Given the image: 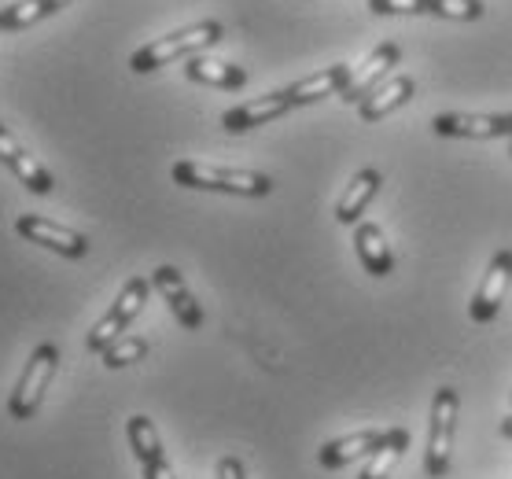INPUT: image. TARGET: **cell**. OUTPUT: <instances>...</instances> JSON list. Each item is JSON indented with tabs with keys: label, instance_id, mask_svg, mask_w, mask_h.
Listing matches in <instances>:
<instances>
[{
	"label": "cell",
	"instance_id": "6da1fadb",
	"mask_svg": "<svg viewBox=\"0 0 512 479\" xmlns=\"http://www.w3.org/2000/svg\"><path fill=\"white\" fill-rule=\"evenodd\" d=\"M222 41V23H214V19H203V23H192L185 30H177V34H166V37H155L152 45H144L133 52L129 59V71L137 74H152L166 63H174L181 56H196L203 48L218 45Z\"/></svg>",
	"mask_w": 512,
	"mask_h": 479
},
{
	"label": "cell",
	"instance_id": "7a4b0ae2",
	"mask_svg": "<svg viewBox=\"0 0 512 479\" xmlns=\"http://www.w3.org/2000/svg\"><path fill=\"white\" fill-rule=\"evenodd\" d=\"M174 181L199 192H229V196H269L273 192V177L258 174V170H229V166H207V163H174Z\"/></svg>",
	"mask_w": 512,
	"mask_h": 479
},
{
	"label": "cell",
	"instance_id": "3957f363",
	"mask_svg": "<svg viewBox=\"0 0 512 479\" xmlns=\"http://www.w3.org/2000/svg\"><path fill=\"white\" fill-rule=\"evenodd\" d=\"M56 369H59V347L56 343H41V347L30 354V362H26L19 384H15L12 398H8L12 421H30V417H34L48 384H52V376H56Z\"/></svg>",
	"mask_w": 512,
	"mask_h": 479
},
{
	"label": "cell",
	"instance_id": "277c9868",
	"mask_svg": "<svg viewBox=\"0 0 512 479\" xmlns=\"http://www.w3.org/2000/svg\"><path fill=\"white\" fill-rule=\"evenodd\" d=\"M457 428V391L439 387L431 398V428H428V454H424V476L443 479L450 472V446Z\"/></svg>",
	"mask_w": 512,
	"mask_h": 479
},
{
	"label": "cell",
	"instance_id": "5b68a950",
	"mask_svg": "<svg viewBox=\"0 0 512 479\" xmlns=\"http://www.w3.org/2000/svg\"><path fill=\"white\" fill-rule=\"evenodd\" d=\"M148 288L152 284L144 281V277H133V281H126V288L118 292V299H115V306L107 310L100 321L93 325V332H89V339H85V347L93 354H104L115 339H122V332L129 328V321L144 310V303H148Z\"/></svg>",
	"mask_w": 512,
	"mask_h": 479
},
{
	"label": "cell",
	"instance_id": "8992f818",
	"mask_svg": "<svg viewBox=\"0 0 512 479\" xmlns=\"http://www.w3.org/2000/svg\"><path fill=\"white\" fill-rule=\"evenodd\" d=\"M15 229L19 236H26L30 244H41L48 251H56V255H67V258H85L89 255V240L82 233H74L67 225H56L41 218V214H19L15 218Z\"/></svg>",
	"mask_w": 512,
	"mask_h": 479
},
{
	"label": "cell",
	"instance_id": "52a82bcc",
	"mask_svg": "<svg viewBox=\"0 0 512 479\" xmlns=\"http://www.w3.org/2000/svg\"><path fill=\"white\" fill-rule=\"evenodd\" d=\"M509 284H512V251H498V255L490 258L487 273H483V281H479L476 299H472V306H468V310H472V321H479V325L494 321L501 303H505Z\"/></svg>",
	"mask_w": 512,
	"mask_h": 479
},
{
	"label": "cell",
	"instance_id": "ba28073f",
	"mask_svg": "<svg viewBox=\"0 0 512 479\" xmlns=\"http://www.w3.org/2000/svg\"><path fill=\"white\" fill-rule=\"evenodd\" d=\"M398 56H402V52H398L395 41L376 45L373 52L365 56V63H361V67H354V78H350V85L343 89V100H347V104H361L365 96L373 93L376 85L391 78V67L398 63Z\"/></svg>",
	"mask_w": 512,
	"mask_h": 479
},
{
	"label": "cell",
	"instance_id": "9c48e42d",
	"mask_svg": "<svg viewBox=\"0 0 512 479\" xmlns=\"http://www.w3.org/2000/svg\"><path fill=\"white\" fill-rule=\"evenodd\" d=\"M288 111H291V96H288V89H280V93L255 96V100H247V104L229 107L222 115V126L229 129V133H247V129L266 126V122L288 115Z\"/></svg>",
	"mask_w": 512,
	"mask_h": 479
},
{
	"label": "cell",
	"instance_id": "30bf717a",
	"mask_svg": "<svg viewBox=\"0 0 512 479\" xmlns=\"http://www.w3.org/2000/svg\"><path fill=\"white\" fill-rule=\"evenodd\" d=\"M0 163L8 166L19 181H23L34 196H48L52 188H56V181H52V174H48L45 166L37 163L34 155L26 152L23 144L15 141L12 133H8V126H0Z\"/></svg>",
	"mask_w": 512,
	"mask_h": 479
},
{
	"label": "cell",
	"instance_id": "8fae6325",
	"mask_svg": "<svg viewBox=\"0 0 512 479\" xmlns=\"http://www.w3.org/2000/svg\"><path fill=\"white\" fill-rule=\"evenodd\" d=\"M152 288L163 295L166 303H170L174 317L185 328H199V325H203V306H199L196 295L185 288V277H181L174 266H159V269H155V273H152Z\"/></svg>",
	"mask_w": 512,
	"mask_h": 479
},
{
	"label": "cell",
	"instance_id": "7c38bea8",
	"mask_svg": "<svg viewBox=\"0 0 512 479\" xmlns=\"http://www.w3.org/2000/svg\"><path fill=\"white\" fill-rule=\"evenodd\" d=\"M439 137H468V141H490V137H509V115H439L435 118Z\"/></svg>",
	"mask_w": 512,
	"mask_h": 479
},
{
	"label": "cell",
	"instance_id": "4fadbf2b",
	"mask_svg": "<svg viewBox=\"0 0 512 479\" xmlns=\"http://www.w3.org/2000/svg\"><path fill=\"white\" fill-rule=\"evenodd\" d=\"M350 78H354V67H347V63H336V67H325V71L310 74L303 82L288 85L291 107L317 104V100H325V96H343Z\"/></svg>",
	"mask_w": 512,
	"mask_h": 479
},
{
	"label": "cell",
	"instance_id": "5bb4252c",
	"mask_svg": "<svg viewBox=\"0 0 512 479\" xmlns=\"http://www.w3.org/2000/svg\"><path fill=\"white\" fill-rule=\"evenodd\" d=\"M413 93H417V85H413V78H409V74H391L387 82L376 85L373 93L358 104L361 122H380V118L391 115L395 107L409 104V100H413Z\"/></svg>",
	"mask_w": 512,
	"mask_h": 479
},
{
	"label": "cell",
	"instance_id": "9a60e30c",
	"mask_svg": "<svg viewBox=\"0 0 512 479\" xmlns=\"http://www.w3.org/2000/svg\"><path fill=\"white\" fill-rule=\"evenodd\" d=\"M384 435L380 428H361V432H350L343 435V439H328L325 446H321V465L325 468H343L350 465V461H358V457H369L376 450V446L384 443Z\"/></svg>",
	"mask_w": 512,
	"mask_h": 479
},
{
	"label": "cell",
	"instance_id": "2e32d148",
	"mask_svg": "<svg viewBox=\"0 0 512 479\" xmlns=\"http://www.w3.org/2000/svg\"><path fill=\"white\" fill-rule=\"evenodd\" d=\"M354 251H358L365 273H373V277H387V273L395 269V255H391V244H387V236L380 225L361 222L358 229H354Z\"/></svg>",
	"mask_w": 512,
	"mask_h": 479
},
{
	"label": "cell",
	"instance_id": "e0dca14e",
	"mask_svg": "<svg viewBox=\"0 0 512 479\" xmlns=\"http://www.w3.org/2000/svg\"><path fill=\"white\" fill-rule=\"evenodd\" d=\"M185 74L199 85H214V89H244L247 71L236 67V63H225V59H210V56H188Z\"/></svg>",
	"mask_w": 512,
	"mask_h": 479
},
{
	"label": "cell",
	"instance_id": "ac0fdd59",
	"mask_svg": "<svg viewBox=\"0 0 512 479\" xmlns=\"http://www.w3.org/2000/svg\"><path fill=\"white\" fill-rule=\"evenodd\" d=\"M376 188H380V170H361V174H354V181L347 185V192L339 196L336 203V218L343 225H354L365 214V207L373 203Z\"/></svg>",
	"mask_w": 512,
	"mask_h": 479
},
{
	"label": "cell",
	"instance_id": "d6986e66",
	"mask_svg": "<svg viewBox=\"0 0 512 479\" xmlns=\"http://www.w3.org/2000/svg\"><path fill=\"white\" fill-rule=\"evenodd\" d=\"M406 450H409V432L406 428H391V432L384 435V443L369 454V461H365V468H361L358 479H387L391 476V468L402 461Z\"/></svg>",
	"mask_w": 512,
	"mask_h": 479
},
{
	"label": "cell",
	"instance_id": "ffe728a7",
	"mask_svg": "<svg viewBox=\"0 0 512 479\" xmlns=\"http://www.w3.org/2000/svg\"><path fill=\"white\" fill-rule=\"evenodd\" d=\"M67 4L70 0H19V4H8V8H0V30H26V26L56 15Z\"/></svg>",
	"mask_w": 512,
	"mask_h": 479
},
{
	"label": "cell",
	"instance_id": "44dd1931",
	"mask_svg": "<svg viewBox=\"0 0 512 479\" xmlns=\"http://www.w3.org/2000/svg\"><path fill=\"white\" fill-rule=\"evenodd\" d=\"M126 435H129V446H133V454H137L140 468L155 465V461H166L163 454V443H159V432H155V424L148 417H129L126 424Z\"/></svg>",
	"mask_w": 512,
	"mask_h": 479
},
{
	"label": "cell",
	"instance_id": "7402d4cb",
	"mask_svg": "<svg viewBox=\"0 0 512 479\" xmlns=\"http://www.w3.org/2000/svg\"><path fill=\"white\" fill-rule=\"evenodd\" d=\"M144 354H148V339L144 336H122V339H115L100 358H104L107 369H126V365L140 362Z\"/></svg>",
	"mask_w": 512,
	"mask_h": 479
},
{
	"label": "cell",
	"instance_id": "603a6c76",
	"mask_svg": "<svg viewBox=\"0 0 512 479\" xmlns=\"http://www.w3.org/2000/svg\"><path fill=\"white\" fill-rule=\"evenodd\" d=\"M483 0H428V15H439V19H457V23H472V19H483Z\"/></svg>",
	"mask_w": 512,
	"mask_h": 479
},
{
	"label": "cell",
	"instance_id": "cb8c5ba5",
	"mask_svg": "<svg viewBox=\"0 0 512 479\" xmlns=\"http://www.w3.org/2000/svg\"><path fill=\"white\" fill-rule=\"evenodd\" d=\"M376 15H420L428 12V0H369Z\"/></svg>",
	"mask_w": 512,
	"mask_h": 479
},
{
	"label": "cell",
	"instance_id": "d4e9b609",
	"mask_svg": "<svg viewBox=\"0 0 512 479\" xmlns=\"http://www.w3.org/2000/svg\"><path fill=\"white\" fill-rule=\"evenodd\" d=\"M218 479H247L244 461H240V457H222V461H218Z\"/></svg>",
	"mask_w": 512,
	"mask_h": 479
},
{
	"label": "cell",
	"instance_id": "484cf974",
	"mask_svg": "<svg viewBox=\"0 0 512 479\" xmlns=\"http://www.w3.org/2000/svg\"><path fill=\"white\" fill-rule=\"evenodd\" d=\"M501 435H505V439H512V417H505V421H501Z\"/></svg>",
	"mask_w": 512,
	"mask_h": 479
},
{
	"label": "cell",
	"instance_id": "4316f807",
	"mask_svg": "<svg viewBox=\"0 0 512 479\" xmlns=\"http://www.w3.org/2000/svg\"><path fill=\"white\" fill-rule=\"evenodd\" d=\"M509 137H512V115H509Z\"/></svg>",
	"mask_w": 512,
	"mask_h": 479
},
{
	"label": "cell",
	"instance_id": "83f0119b",
	"mask_svg": "<svg viewBox=\"0 0 512 479\" xmlns=\"http://www.w3.org/2000/svg\"><path fill=\"white\" fill-rule=\"evenodd\" d=\"M509 155H512V144H509Z\"/></svg>",
	"mask_w": 512,
	"mask_h": 479
}]
</instances>
